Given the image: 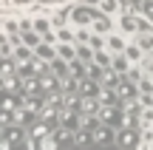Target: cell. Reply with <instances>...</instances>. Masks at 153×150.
Here are the masks:
<instances>
[{
    "label": "cell",
    "instance_id": "cell-1",
    "mask_svg": "<svg viewBox=\"0 0 153 150\" xmlns=\"http://www.w3.org/2000/svg\"><path fill=\"white\" fill-rule=\"evenodd\" d=\"M148 28H153V26L145 20V17H136V14H131V11H125V14L119 17V31L125 34V37L131 34V40L136 37L139 31H148Z\"/></svg>",
    "mask_w": 153,
    "mask_h": 150
},
{
    "label": "cell",
    "instance_id": "cell-2",
    "mask_svg": "<svg viewBox=\"0 0 153 150\" xmlns=\"http://www.w3.org/2000/svg\"><path fill=\"white\" fill-rule=\"evenodd\" d=\"M48 133H54V125H48L45 119H40V116H37V122H34L31 128H28V139H26V147H28V150H37V147H40V142H43Z\"/></svg>",
    "mask_w": 153,
    "mask_h": 150
},
{
    "label": "cell",
    "instance_id": "cell-3",
    "mask_svg": "<svg viewBox=\"0 0 153 150\" xmlns=\"http://www.w3.org/2000/svg\"><path fill=\"white\" fill-rule=\"evenodd\" d=\"M97 14H99V9L94 11V9H88V6H71V17H68V23L76 28H91V23L97 20Z\"/></svg>",
    "mask_w": 153,
    "mask_h": 150
},
{
    "label": "cell",
    "instance_id": "cell-4",
    "mask_svg": "<svg viewBox=\"0 0 153 150\" xmlns=\"http://www.w3.org/2000/svg\"><path fill=\"white\" fill-rule=\"evenodd\" d=\"M105 48L111 51V54H122V51L128 48V40H125V34H116V31H111V34H105Z\"/></svg>",
    "mask_w": 153,
    "mask_h": 150
},
{
    "label": "cell",
    "instance_id": "cell-5",
    "mask_svg": "<svg viewBox=\"0 0 153 150\" xmlns=\"http://www.w3.org/2000/svg\"><path fill=\"white\" fill-rule=\"evenodd\" d=\"M99 105H102V102H99L97 96L79 94V108H76V111H79L82 116H97V113H99Z\"/></svg>",
    "mask_w": 153,
    "mask_h": 150
},
{
    "label": "cell",
    "instance_id": "cell-6",
    "mask_svg": "<svg viewBox=\"0 0 153 150\" xmlns=\"http://www.w3.org/2000/svg\"><path fill=\"white\" fill-rule=\"evenodd\" d=\"M37 116H40V113L28 111V108H23V105H20V108H17V111H14V122H17V125H23V128H26V130L31 128L34 122H37Z\"/></svg>",
    "mask_w": 153,
    "mask_h": 150
},
{
    "label": "cell",
    "instance_id": "cell-7",
    "mask_svg": "<svg viewBox=\"0 0 153 150\" xmlns=\"http://www.w3.org/2000/svg\"><path fill=\"white\" fill-rule=\"evenodd\" d=\"M17 74H20V71H17V60H14V57H0V77H17Z\"/></svg>",
    "mask_w": 153,
    "mask_h": 150
},
{
    "label": "cell",
    "instance_id": "cell-8",
    "mask_svg": "<svg viewBox=\"0 0 153 150\" xmlns=\"http://www.w3.org/2000/svg\"><path fill=\"white\" fill-rule=\"evenodd\" d=\"M131 65H133V62L125 57V51H122V54H114V60H111V68H114L116 74H128V71H131Z\"/></svg>",
    "mask_w": 153,
    "mask_h": 150
},
{
    "label": "cell",
    "instance_id": "cell-9",
    "mask_svg": "<svg viewBox=\"0 0 153 150\" xmlns=\"http://www.w3.org/2000/svg\"><path fill=\"white\" fill-rule=\"evenodd\" d=\"M111 136H114V133H111V125H99V128H94L91 130V139L94 142H97V145H105V142H111Z\"/></svg>",
    "mask_w": 153,
    "mask_h": 150
},
{
    "label": "cell",
    "instance_id": "cell-10",
    "mask_svg": "<svg viewBox=\"0 0 153 150\" xmlns=\"http://www.w3.org/2000/svg\"><path fill=\"white\" fill-rule=\"evenodd\" d=\"M91 31H97V34H111V17L99 11V14H97V20L91 23Z\"/></svg>",
    "mask_w": 153,
    "mask_h": 150
},
{
    "label": "cell",
    "instance_id": "cell-11",
    "mask_svg": "<svg viewBox=\"0 0 153 150\" xmlns=\"http://www.w3.org/2000/svg\"><path fill=\"white\" fill-rule=\"evenodd\" d=\"M57 57H62V60H76V43H57Z\"/></svg>",
    "mask_w": 153,
    "mask_h": 150
},
{
    "label": "cell",
    "instance_id": "cell-12",
    "mask_svg": "<svg viewBox=\"0 0 153 150\" xmlns=\"http://www.w3.org/2000/svg\"><path fill=\"white\" fill-rule=\"evenodd\" d=\"M133 40L139 43V48H142L145 54H148V51H153V28H148V31H139Z\"/></svg>",
    "mask_w": 153,
    "mask_h": 150
},
{
    "label": "cell",
    "instance_id": "cell-13",
    "mask_svg": "<svg viewBox=\"0 0 153 150\" xmlns=\"http://www.w3.org/2000/svg\"><path fill=\"white\" fill-rule=\"evenodd\" d=\"M125 57L133 62V65H139V62H142V57H145V51L139 48V43L133 40V43H128V48H125Z\"/></svg>",
    "mask_w": 153,
    "mask_h": 150
},
{
    "label": "cell",
    "instance_id": "cell-14",
    "mask_svg": "<svg viewBox=\"0 0 153 150\" xmlns=\"http://www.w3.org/2000/svg\"><path fill=\"white\" fill-rule=\"evenodd\" d=\"M97 9L102 14L114 17V14H119V0H97Z\"/></svg>",
    "mask_w": 153,
    "mask_h": 150
},
{
    "label": "cell",
    "instance_id": "cell-15",
    "mask_svg": "<svg viewBox=\"0 0 153 150\" xmlns=\"http://www.w3.org/2000/svg\"><path fill=\"white\" fill-rule=\"evenodd\" d=\"M31 57H34V48H31V45L20 43V45L14 48V60H17V62H28Z\"/></svg>",
    "mask_w": 153,
    "mask_h": 150
},
{
    "label": "cell",
    "instance_id": "cell-16",
    "mask_svg": "<svg viewBox=\"0 0 153 150\" xmlns=\"http://www.w3.org/2000/svg\"><path fill=\"white\" fill-rule=\"evenodd\" d=\"M79 94H85V96H97V94H99V88H97V82H94V77H91V79H85V77L79 79Z\"/></svg>",
    "mask_w": 153,
    "mask_h": 150
},
{
    "label": "cell",
    "instance_id": "cell-17",
    "mask_svg": "<svg viewBox=\"0 0 153 150\" xmlns=\"http://www.w3.org/2000/svg\"><path fill=\"white\" fill-rule=\"evenodd\" d=\"M40 0H6V6H11V9L17 11H31V6H37Z\"/></svg>",
    "mask_w": 153,
    "mask_h": 150
},
{
    "label": "cell",
    "instance_id": "cell-18",
    "mask_svg": "<svg viewBox=\"0 0 153 150\" xmlns=\"http://www.w3.org/2000/svg\"><path fill=\"white\" fill-rule=\"evenodd\" d=\"M23 43L31 45V48H37V45L43 43V34H37L34 28H28V31H23Z\"/></svg>",
    "mask_w": 153,
    "mask_h": 150
},
{
    "label": "cell",
    "instance_id": "cell-19",
    "mask_svg": "<svg viewBox=\"0 0 153 150\" xmlns=\"http://www.w3.org/2000/svg\"><path fill=\"white\" fill-rule=\"evenodd\" d=\"M3 31L6 34H20V17H17V20L14 17H6L3 20Z\"/></svg>",
    "mask_w": 153,
    "mask_h": 150
},
{
    "label": "cell",
    "instance_id": "cell-20",
    "mask_svg": "<svg viewBox=\"0 0 153 150\" xmlns=\"http://www.w3.org/2000/svg\"><path fill=\"white\" fill-rule=\"evenodd\" d=\"M60 145H62V142L57 139V133H48L43 142H40V150H54V147H60Z\"/></svg>",
    "mask_w": 153,
    "mask_h": 150
},
{
    "label": "cell",
    "instance_id": "cell-21",
    "mask_svg": "<svg viewBox=\"0 0 153 150\" xmlns=\"http://www.w3.org/2000/svg\"><path fill=\"white\" fill-rule=\"evenodd\" d=\"M119 145H136V133H133V130L131 128H125V130H122V133H119Z\"/></svg>",
    "mask_w": 153,
    "mask_h": 150
},
{
    "label": "cell",
    "instance_id": "cell-22",
    "mask_svg": "<svg viewBox=\"0 0 153 150\" xmlns=\"http://www.w3.org/2000/svg\"><path fill=\"white\" fill-rule=\"evenodd\" d=\"M9 125H14V113L0 108V128H9Z\"/></svg>",
    "mask_w": 153,
    "mask_h": 150
},
{
    "label": "cell",
    "instance_id": "cell-23",
    "mask_svg": "<svg viewBox=\"0 0 153 150\" xmlns=\"http://www.w3.org/2000/svg\"><path fill=\"white\" fill-rule=\"evenodd\" d=\"M142 71H145V77H153V57H142Z\"/></svg>",
    "mask_w": 153,
    "mask_h": 150
},
{
    "label": "cell",
    "instance_id": "cell-24",
    "mask_svg": "<svg viewBox=\"0 0 153 150\" xmlns=\"http://www.w3.org/2000/svg\"><path fill=\"white\" fill-rule=\"evenodd\" d=\"M88 74H91L94 79H99V77H102V71H99V62H97V65H91V68H88Z\"/></svg>",
    "mask_w": 153,
    "mask_h": 150
},
{
    "label": "cell",
    "instance_id": "cell-25",
    "mask_svg": "<svg viewBox=\"0 0 153 150\" xmlns=\"http://www.w3.org/2000/svg\"><path fill=\"white\" fill-rule=\"evenodd\" d=\"M145 11H148V14L153 17V3H148V6H145Z\"/></svg>",
    "mask_w": 153,
    "mask_h": 150
},
{
    "label": "cell",
    "instance_id": "cell-26",
    "mask_svg": "<svg viewBox=\"0 0 153 150\" xmlns=\"http://www.w3.org/2000/svg\"><path fill=\"white\" fill-rule=\"evenodd\" d=\"M0 91H3V77H0Z\"/></svg>",
    "mask_w": 153,
    "mask_h": 150
}]
</instances>
